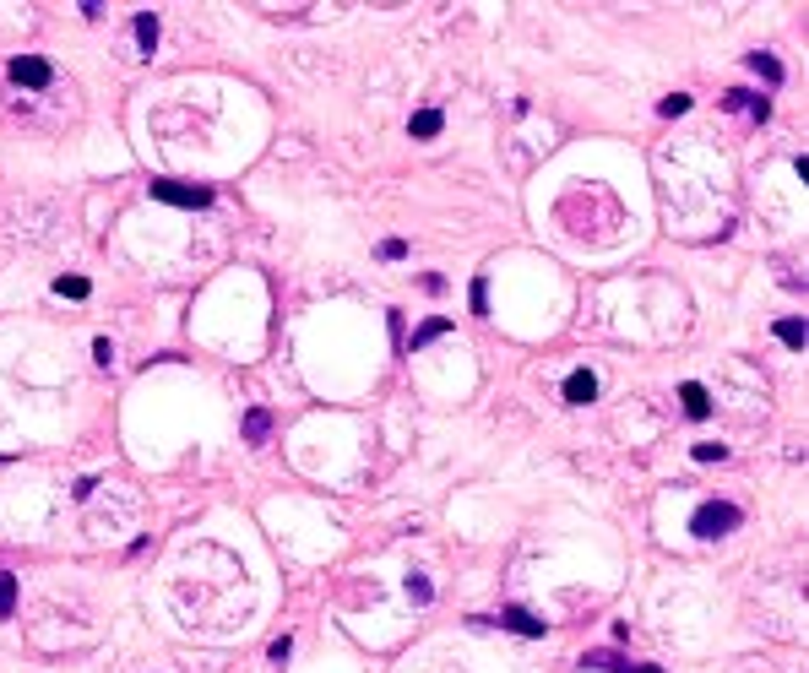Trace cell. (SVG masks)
Here are the masks:
<instances>
[{
  "label": "cell",
  "mask_w": 809,
  "mask_h": 673,
  "mask_svg": "<svg viewBox=\"0 0 809 673\" xmlns=\"http://www.w3.org/2000/svg\"><path fill=\"white\" fill-rule=\"evenodd\" d=\"M738 521H745V511H738V505H728V500H706V505H696L690 532H696V537H728Z\"/></svg>",
  "instance_id": "cell-1"
},
{
  "label": "cell",
  "mask_w": 809,
  "mask_h": 673,
  "mask_svg": "<svg viewBox=\"0 0 809 673\" xmlns=\"http://www.w3.org/2000/svg\"><path fill=\"white\" fill-rule=\"evenodd\" d=\"M147 190H153V201H169V207H190V212H201V207H213V190H207V185H179V179H153Z\"/></svg>",
  "instance_id": "cell-2"
},
{
  "label": "cell",
  "mask_w": 809,
  "mask_h": 673,
  "mask_svg": "<svg viewBox=\"0 0 809 673\" xmlns=\"http://www.w3.org/2000/svg\"><path fill=\"white\" fill-rule=\"evenodd\" d=\"M12 82H17V87H49V60L17 54V60H12Z\"/></svg>",
  "instance_id": "cell-3"
},
{
  "label": "cell",
  "mask_w": 809,
  "mask_h": 673,
  "mask_svg": "<svg viewBox=\"0 0 809 673\" xmlns=\"http://www.w3.org/2000/svg\"><path fill=\"white\" fill-rule=\"evenodd\" d=\"M479 625H500V630H516V636H527V641L544 636V619H532L527 609H505L500 619H479Z\"/></svg>",
  "instance_id": "cell-4"
},
{
  "label": "cell",
  "mask_w": 809,
  "mask_h": 673,
  "mask_svg": "<svg viewBox=\"0 0 809 673\" xmlns=\"http://www.w3.org/2000/svg\"><path fill=\"white\" fill-rule=\"evenodd\" d=\"M592 396H597V375H592V370H576V375H565V402H571V408H587Z\"/></svg>",
  "instance_id": "cell-5"
},
{
  "label": "cell",
  "mask_w": 809,
  "mask_h": 673,
  "mask_svg": "<svg viewBox=\"0 0 809 673\" xmlns=\"http://www.w3.org/2000/svg\"><path fill=\"white\" fill-rule=\"evenodd\" d=\"M440 130H446V114H440V109H419V114L408 120V137H413V142H435Z\"/></svg>",
  "instance_id": "cell-6"
},
{
  "label": "cell",
  "mask_w": 809,
  "mask_h": 673,
  "mask_svg": "<svg viewBox=\"0 0 809 673\" xmlns=\"http://www.w3.org/2000/svg\"><path fill=\"white\" fill-rule=\"evenodd\" d=\"M722 109H745V114H750V120H755V125H761V120H766V114H771V104H766V98H761V93H745V87H733V93H728V98H722Z\"/></svg>",
  "instance_id": "cell-7"
},
{
  "label": "cell",
  "mask_w": 809,
  "mask_h": 673,
  "mask_svg": "<svg viewBox=\"0 0 809 673\" xmlns=\"http://www.w3.org/2000/svg\"><path fill=\"white\" fill-rule=\"evenodd\" d=\"M680 402H685L690 419H706V413H712V402H706V386H701V380H685V386H680Z\"/></svg>",
  "instance_id": "cell-8"
},
{
  "label": "cell",
  "mask_w": 809,
  "mask_h": 673,
  "mask_svg": "<svg viewBox=\"0 0 809 673\" xmlns=\"http://www.w3.org/2000/svg\"><path fill=\"white\" fill-rule=\"evenodd\" d=\"M750 71H755V77H761V82H771V87H777V82H782V65H777V60H771V54H761V49H755V54H750Z\"/></svg>",
  "instance_id": "cell-9"
},
{
  "label": "cell",
  "mask_w": 809,
  "mask_h": 673,
  "mask_svg": "<svg viewBox=\"0 0 809 673\" xmlns=\"http://www.w3.org/2000/svg\"><path fill=\"white\" fill-rule=\"evenodd\" d=\"M777 336H782V343H788V348H804V343H809V326L788 315V320H777Z\"/></svg>",
  "instance_id": "cell-10"
},
{
  "label": "cell",
  "mask_w": 809,
  "mask_h": 673,
  "mask_svg": "<svg viewBox=\"0 0 809 673\" xmlns=\"http://www.w3.org/2000/svg\"><path fill=\"white\" fill-rule=\"evenodd\" d=\"M446 331H451V320H446V315H435V320H424V326L413 331V348H430V343H435V336H446Z\"/></svg>",
  "instance_id": "cell-11"
},
{
  "label": "cell",
  "mask_w": 809,
  "mask_h": 673,
  "mask_svg": "<svg viewBox=\"0 0 809 673\" xmlns=\"http://www.w3.org/2000/svg\"><path fill=\"white\" fill-rule=\"evenodd\" d=\"M12 609H17V576L0 570V619H12Z\"/></svg>",
  "instance_id": "cell-12"
},
{
  "label": "cell",
  "mask_w": 809,
  "mask_h": 673,
  "mask_svg": "<svg viewBox=\"0 0 809 673\" xmlns=\"http://www.w3.org/2000/svg\"><path fill=\"white\" fill-rule=\"evenodd\" d=\"M137 44H142L147 54L158 49V17H153V12H142V17H137Z\"/></svg>",
  "instance_id": "cell-13"
},
{
  "label": "cell",
  "mask_w": 809,
  "mask_h": 673,
  "mask_svg": "<svg viewBox=\"0 0 809 673\" xmlns=\"http://www.w3.org/2000/svg\"><path fill=\"white\" fill-rule=\"evenodd\" d=\"M266 435H272V413H261V408H255V413L245 419V440H255V445H261Z\"/></svg>",
  "instance_id": "cell-14"
},
{
  "label": "cell",
  "mask_w": 809,
  "mask_h": 673,
  "mask_svg": "<svg viewBox=\"0 0 809 673\" xmlns=\"http://www.w3.org/2000/svg\"><path fill=\"white\" fill-rule=\"evenodd\" d=\"M685 109H690V93H668V98L657 104V114H663V120H680Z\"/></svg>",
  "instance_id": "cell-15"
},
{
  "label": "cell",
  "mask_w": 809,
  "mask_h": 673,
  "mask_svg": "<svg viewBox=\"0 0 809 673\" xmlns=\"http://www.w3.org/2000/svg\"><path fill=\"white\" fill-rule=\"evenodd\" d=\"M54 294L60 299H88V278H54Z\"/></svg>",
  "instance_id": "cell-16"
},
{
  "label": "cell",
  "mask_w": 809,
  "mask_h": 673,
  "mask_svg": "<svg viewBox=\"0 0 809 673\" xmlns=\"http://www.w3.org/2000/svg\"><path fill=\"white\" fill-rule=\"evenodd\" d=\"M467 299H473V315H489V283L484 278H473V294Z\"/></svg>",
  "instance_id": "cell-17"
},
{
  "label": "cell",
  "mask_w": 809,
  "mask_h": 673,
  "mask_svg": "<svg viewBox=\"0 0 809 673\" xmlns=\"http://www.w3.org/2000/svg\"><path fill=\"white\" fill-rule=\"evenodd\" d=\"M728 456V445H717V440H701L696 445V461H722Z\"/></svg>",
  "instance_id": "cell-18"
},
{
  "label": "cell",
  "mask_w": 809,
  "mask_h": 673,
  "mask_svg": "<svg viewBox=\"0 0 809 673\" xmlns=\"http://www.w3.org/2000/svg\"><path fill=\"white\" fill-rule=\"evenodd\" d=\"M408 597H413V602H430V597H435V586H430L424 576H408Z\"/></svg>",
  "instance_id": "cell-19"
},
{
  "label": "cell",
  "mask_w": 809,
  "mask_h": 673,
  "mask_svg": "<svg viewBox=\"0 0 809 673\" xmlns=\"http://www.w3.org/2000/svg\"><path fill=\"white\" fill-rule=\"evenodd\" d=\"M380 255H386V261H402V255H408V245H402V239H386Z\"/></svg>",
  "instance_id": "cell-20"
},
{
  "label": "cell",
  "mask_w": 809,
  "mask_h": 673,
  "mask_svg": "<svg viewBox=\"0 0 809 673\" xmlns=\"http://www.w3.org/2000/svg\"><path fill=\"white\" fill-rule=\"evenodd\" d=\"M93 359H98V364H114V348H109V336H98V343H93Z\"/></svg>",
  "instance_id": "cell-21"
},
{
  "label": "cell",
  "mask_w": 809,
  "mask_h": 673,
  "mask_svg": "<svg viewBox=\"0 0 809 673\" xmlns=\"http://www.w3.org/2000/svg\"><path fill=\"white\" fill-rule=\"evenodd\" d=\"M93 489H98V478H77V489H71V494H77V500H93Z\"/></svg>",
  "instance_id": "cell-22"
},
{
  "label": "cell",
  "mask_w": 809,
  "mask_h": 673,
  "mask_svg": "<svg viewBox=\"0 0 809 673\" xmlns=\"http://www.w3.org/2000/svg\"><path fill=\"white\" fill-rule=\"evenodd\" d=\"M288 652H294V641L283 636V641H272V662H288Z\"/></svg>",
  "instance_id": "cell-23"
},
{
  "label": "cell",
  "mask_w": 809,
  "mask_h": 673,
  "mask_svg": "<svg viewBox=\"0 0 809 673\" xmlns=\"http://www.w3.org/2000/svg\"><path fill=\"white\" fill-rule=\"evenodd\" d=\"M641 673H663V668H641Z\"/></svg>",
  "instance_id": "cell-24"
}]
</instances>
